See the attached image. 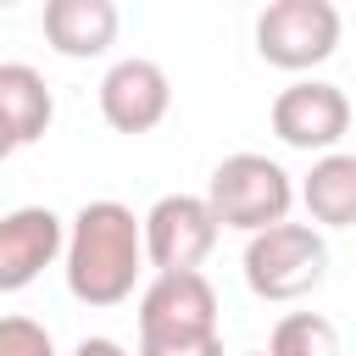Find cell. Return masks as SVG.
<instances>
[{"mask_svg": "<svg viewBox=\"0 0 356 356\" xmlns=\"http://www.w3.org/2000/svg\"><path fill=\"white\" fill-rule=\"evenodd\" d=\"M61 267L72 300L106 312L122 306L145 273V245H139V217L122 200H89L61 234Z\"/></svg>", "mask_w": 356, "mask_h": 356, "instance_id": "cell-1", "label": "cell"}, {"mask_svg": "<svg viewBox=\"0 0 356 356\" xmlns=\"http://www.w3.org/2000/svg\"><path fill=\"white\" fill-rule=\"evenodd\" d=\"M206 211L217 228H239V234H261L273 222H289V206H295V184L289 172L261 156V150H234L211 167V184H206Z\"/></svg>", "mask_w": 356, "mask_h": 356, "instance_id": "cell-2", "label": "cell"}, {"mask_svg": "<svg viewBox=\"0 0 356 356\" xmlns=\"http://www.w3.org/2000/svg\"><path fill=\"white\" fill-rule=\"evenodd\" d=\"M328 278V239L312 222H273L245 245V284L256 300H300Z\"/></svg>", "mask_w": 356, "mask_h": 356, "instance_id": "cell-3", "label": "cell"}, {"mask_svg": "<svg viewBox=\"0 0 356 356\" xmlns=\"http://www.w3.org/2000/svg\"><path fill=\"white\" fill-rule=\"evenodd\" d=\"M339 50L334 0H273L256 11V56L278 72H312Z\"/></svg>", "mask_w": 356, "mask_h": 356, "instance_id": "cell-4", "label": "cell"}, {"mask_svg": "<svg viewBox=\"0 0 356 356\" xmlns=\"http://www.w3.org/2000/svg\"><path fill=\"white\" fill-rule=\"evenodd\" d=\"M217 334V289L206 273H156L139 295V345H184Z\"/></svg>", "mask_w": 356, "mask_h": 356, "instance_id": "cell-5", "label": "cell"}, {"mask_svg": "<svg viewBox=\"0 0 356 356\" xmlns=\"http://www.w3.org/2000/svg\"><path fill=\"white\" fill-rule=\"evenodd\" d=\"M217 222L200 195H161L139 217V245L156 273H200V261L217 250Z\"/></svg>", "mask_w": 356, "mask_h": 356, "instance_id": "cell-6", "label": "cell"}, {"mask_svg": "<svg viewBox=\"0 0 356 356\" xmlns=\"http://www.w3.org/2000/svg\"><path fill=\"white\" fill-rule=\"evenodd\" d=\"M267 122H273L278 145L328 156L350 134V95L339 83H328V78H295L289 89H278Z\"/></svg>", "mask_w": 356, "mask_h": 356, "instance_id": "cell-7", "label": "cell"}, {"mask_svg": "<svg viewBox=\"0 0 356 356\" xmlns=\"http://www.w3.org/2000/svg\"><path fill=\"white\" fill-rule=\"evenodd\" d=\"M172 111V83L150 56H122L100 78V117L117 134H150Z\"/></svg>", "mask_w": 356, "mask_h": 356, "instance_id": "cell-8", "label": "cell"}, {"mask_svg": "<svg viewBox=\"0 0 356 356\" xmlns=\"http://www.w3.org/2000/svg\"><path fill=\"white\" fill-rule=\"evenodd\" d=\"M67 222L50 206H17L0 217V295L28 289L56 256H61Z\"/></svg>", "mask_w": 356, "mask_h": 356, "instance_id": "cell-9", "label": "cell"}, {"mask_svg": "<svg viewBox=\"0 0 356 356\" xmlns=\"http://www.w3.org/2000/svg\"><path fill=\"white\" fill-rule=\"evenodd\" d=\"M117 6L111 0H50L44 6V44L67 61H95L117 44Z\"/></svg>", "mask_w": 356, "mask_h": 356, "instance_id": "cell-10", "label": "cell"}, {"mask_svg": "<svg viewBox=\"0 0 356 356\" xmlns=\"http://www.w3.org/2000/svg\"><path fill=\"white\" fill-rule=\"evenodd\" d=\"M56 117V100H50V83L39 78V67L28 61H0V128L11 145H33L44 139Z\"/></svg>", "mask_w": 356, "mask_h": 356, "instance_id": "cell-11", "label": "cell"}, {"mask_svg": "<svg viewBox=\"0 0 356 356\" xmlns=\"http://www.w3.org/2000/svg\"><path fill=\"white\" fill-rule=\"evenodd\" d=\"M300 200H306L317 234L323 228H350L356 222V156L350 150L317 156L312 172H306V184H300Z\"/></svg>", "mask_w": 356, "mask_h": 356, "instance_id": "cell-12", "label": "cell"}, {"mask_svg": "<svg viewBox=\"0 0 356 356\" xmlns=\"http://www.w3.org/2000/svg\"><path fill=\"white\" fill-rule=\"evenodd\" d=\"M261 356H339V334L323 312H289V317H278Z\"/></svg>", "mask_w": 356, "mask_h": 356, "instance_id": "cell-13", "label": "cell"}, {"mask_svg": "<svg viewBox=\"0 0 356 356\" xmlns=\"http://www.w3.org/2000/svg\"><path fill=\"white\" fill-rule=\"evenodd\" d=\"M0 356H56V339L33 317H0Z\"/></svg>", "mask_w": 356, "mask_h": 356, "instance_id": "cell-14", "label": "cell"}, {"mask_svg": "<svg viewBox=\"0 0 356 356\" xmlns=\"http://www.w3.org/2000/svg\"><path fill=\"white\" fill-rule=\"evenodd\" d=\"M139 356H222V339H184V345H139Z\"/></svg>", "mask_w": 356, "mask_h": 356, "instance_id": "cell-15", "label": "cell"}, {"mask_svg": "<svg viewBox=\"0 0 356 356\" xmlns=\"http://www.w3.org/2000/svg\"><path fill=\"white\" fill-rule=\"evenodd\" d=\"M72 356H128L117 339H106V334H89V339H78L72 345Z\"/></svg>", "mask_w": 356, "mask_h": 356, "instance_id": "cell-16", "label": "cell"}, {"mask_svg": "<svg viewBox=\"0 0 356 356\" xmlns=\"http://www.w3.org/2000/svg\"><path fill=\"white\" fill-rule=\"evenodd\" d=\"M11 150H17V145H11V139H6V128H0V161H6Z\"/></svg>", "mask_w": 356, "mask_h": 356, "instance_id": "cell-17", "label": "cell"}, {"mask_svg": "<svg viewBox=\"0 0 356 356\" xmlns=\"http://www.w3.org/2000/svg\"><path fill=\"white\" fill-rule=\"evenodd\" d=\"M245 356H261V350H245Z\"/></svg>", "mask_w": 356, "mask_h": 356, "instance_id": "cell-18", "label": "cell"}]
</instances>
